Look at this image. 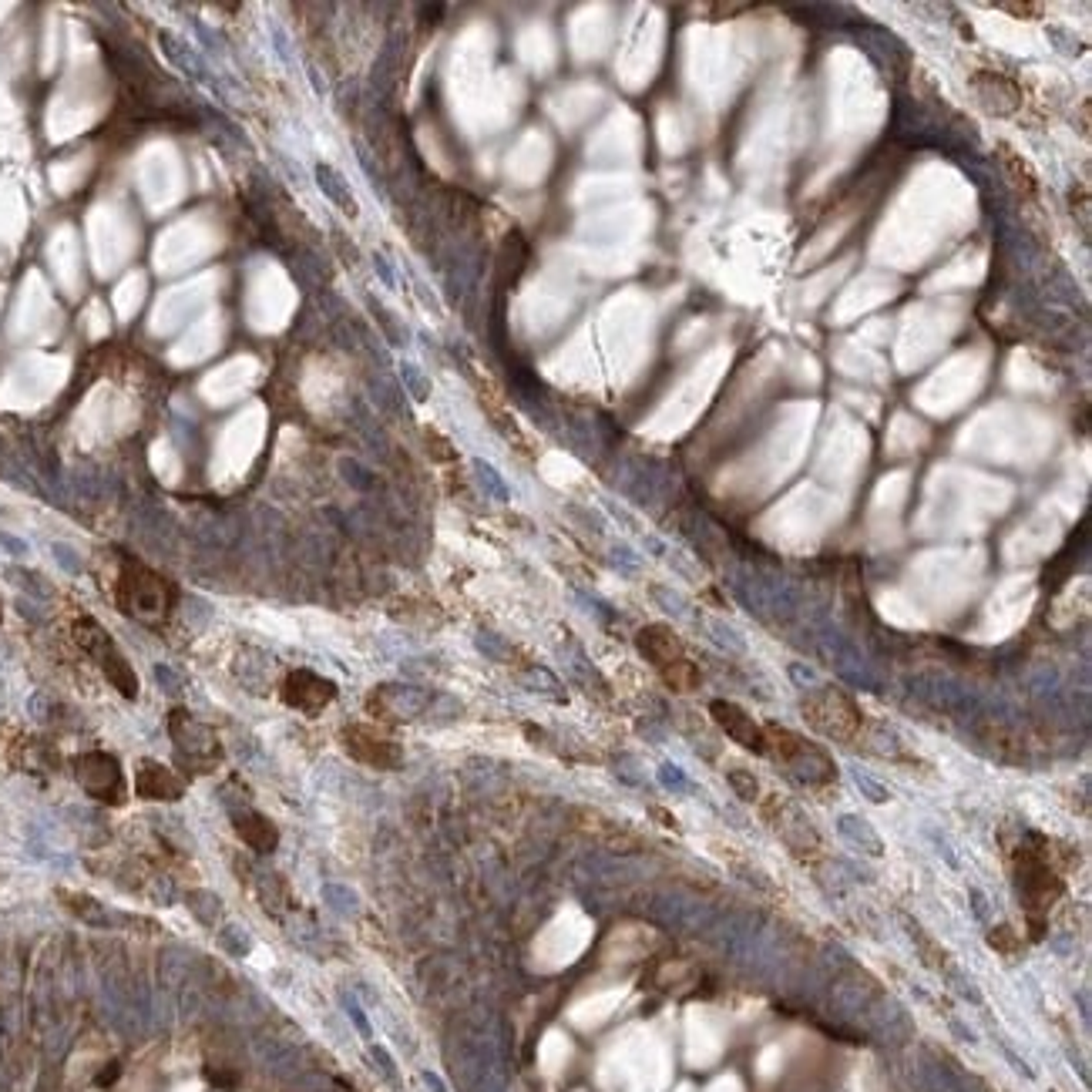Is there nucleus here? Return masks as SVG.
I'll use <instances>...</instances> for the list:
<instances>
[{
  "label": "nucleus",
  "instance_id": "7",
  "mask_svg": "<svg viewBox=\"0 0 1092 1092\" xmlns=\"http://www.w3.org/2000/svg\"><path fill=\"white\" fill-rule=\"evenodd\" d=\"M138 796L145 800H178L182 796V784H178V776L165 766H158V763H145L138 766Z\"/></svg>",
  "mask_w": 1092,
  "mask_h": 1092
},
{
  "label": "nucleus",
  "instance_id": "1",
  "mask_svg": "<svg viewBox=\"0 0 1092 1092\" xmlns=\"http://www.w3.org/2000/svg\"><path fill=\"white\" fill-rule=\"evenodd\" d=\"M639 649L642 656L656 666L662 673V679L679 689V693H689L696 686V669L693 662L683 656V646L676 639L673 632L666 629V626H649V629L639 632Z\"/></svg>",
  "mask_w": 1092,
  "mask_h": 1092
},
{
  "label": "nucleus",
  "instance_id": "12",
  "mask_svg": "<svg viewBox=\"0 0 1092 1092\" xmlns=\"http://www.w3.org/2000/svg\"><path fill=\"white\" fill-rule=\"evenodd\" d=\"M998 7L1008 14H1042V7H1036V4H998Z\"/></svg>",
  "mask_w": 1092,
  "mask_h": 1092
},
{
  "label": "nucleus",
  "instance_id": "2",
  "mask_svg": "<svg viewBox=\"0 0 1092 1092\" xmlns=\"http://www.w3.org/2000/svg\"><path fill=\"white\" fill-rule=\"evenodd\" d=\"M804 716L810 719V726L834 739H850L861 729V709L837 689H820L810 696L804 703Z\"/></svg>",
  "mask_w": 1092,
  "mask_h": 1092
},
{
  "label": "nucleus",
  "instance_id": "4",
  "mask_svg": "<svg viewBox=\"0 0 1092 1092\" xmlns=\"http://www.w3.org/2000/svg\"><path fill=\"white\" fill-rule=\"evenodd\" d=\"M77 780L91 796H98L105 804H118L122 800V770L118 760L108 753H88L77 760Z\"/></svg>",
  "mask_w": 1092,
  "mask_h": 1092
},
{
  "label": "nucleus",
  "instance_id": "13",
  "mask_svg": "<svg viewBox=\"0 0 1092 1092\" xmlns=\"http://www.w3.org/2000/svg\"><path fill=\"white\" fill-rule=\"evenodd\" d=\"M0 616H4V608H0Z\"/></svg>",
  "mask_w": 1092,
  "mask_h": 1092
},
{
  "label": "nucleus",
  "instance_id": "5",
  "mask_svg": "<svg viewBox=\"0 0 1092 1092\" xmlns=\"http://www.w3.org/2000/svg\"><path fill=\"white\" fill-rule=\"evenodd\" d=\"M283 699H286L289 706L316 713V709H323L333 699V683L320 679V676L309 673V669H296V673H289L286 683H283Z\"/></svg>",
  "mask_w": 1092,
  "mask_h": 1092
},
{
  "label": "nucleus",
  "instance_id": "6",
  "mask_svg": "<svg viewBox=\"0 0 1092 1092\" xmlns=\"http://www.w3.org/2000/svg\"><path fill=\"white\" fill-rule=\"evenodd\" d=\"M713 716H716L719 726L726 729V736L736 739L739 746H746L753 753H766V733L739 706H733V703H713Z\"/></svg>",
  "mask_w": 1092,
  "mask_h": 1092
},
{
  "label": "nucleus",
  "instance_id": "10",
  "mask_svg": "<svg viewBox=\"0 0 1092 1092\" xmlns=\"http://www.w3.org/2000/svg\"><path fill=\"white\" fill-rule=\"evenodd\" d=\"M316 175H320V178H316V182H320V188L326 192V195H330L333 202H340V205H343L346 212H356L354 195H350V192L343 188V182H336V175H333V168L320 165V168H316Z\"/></svg>",
  "mask_w": 1092,
  "mask_h": 1092
},
{
  "label": "nucleus",
  "instance_id": "8",
  "mask_svg": "<svg viewBox=\"0 0 1092 1092\" xmlns=\"http://www.w3.org/2000/svg\"><path fill=\"white\" fill-rule=\"evenodd\" d=\"M346 746H350L356 760L370 763V766H394L397 763V746L374 736V733H364V729H346Z\"/></svg>",
  "mask_w": 1092,
  "mask_h": 1092
},
{
  "label": "nucleus",
  "instance_id": "9",
  "mask_svg": "<svg viewBox=\"0 0 1092 1092\" xmlns=\"http://www.w3.org/2000/svg\"><path fill=\"white\" fill-rule=\"evenodd\" d=\"M235 834H239L253 850H259V854L276 847V827H273L263 814H255V810L235 814Z\"/></svg>",
  "mask_w": 1092,
  "mask_h": 1092
},
{
  "label": "nucleus",
  "instance_id": "3",
  "mask_svg": "<svg viewBox=\"0 0 1092 1092\" xmlns=\"http://www.w3.org/2000/svg\"><path fill=\"white\" fill-rule=\"evenodd\" d=\"M165 602H168V592L158 575H152L148 568H142V565H128V568H125L122 606L128 608V612H135V616H142V618H152L165 608Z\"/></svg>",
  "mask_w": 1092,
  "mask_h": 1092
},
{
  "label": "nucleus",
  "instance_id": "11",
  "mask_svg": "<svg viewBox=\"0 0 1092 1092\" xmlns=\"http://www.w3.org/2000/svg\"><path fill=\"white\" fill-rule=\"evenodd\" d=\"M404 376H407L410 386H414V397H420V400L427 397V384H424V376L414 374V366H410V364H404Z\"/></svg>",
  "mask_w": 1092,
  "mask_h": 1092
}]
</instances>
